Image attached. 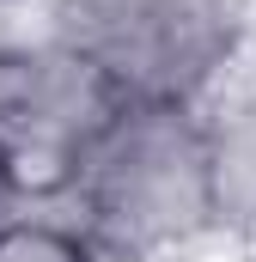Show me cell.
I'll return each mask as SVG.
<instances>
[{
  "instance_id": "2",
  "label": "cell",
  "mask_w": 256,
  "mask_h": 262,
  "mask_svg": "<svg viewBox=\"0 0 256 262\" xmlns=\"http://www.w3.org/2000/svg\"><path fill=\"white\" fill-rule=\"evenodd\" d=\"M55 43L128 104H195L238 49L232 0H55Z\"/></svg>"
},
{
  "instance_id": "1",
  "label": "cell",
  "mask_w": 256,
  "mask_h": 262,
  "mask_svg": "<svg viewBox=\"0 0 256 262\" xmlns=\"http://www.w3.org/2000/svg\"><path fill=\"white\" fill-rule=\"evenodd\" d=\"M73 232L98 262H171L220 213L207 177V122L189 104H122L73 177Z\"/></svg>"
},
{
  "instance_id": "5",
  "label": "cell",
  "mask_w": 256,
  "mask_h": 262,
  "mask_svg": "<svg viewBox=\"0 0 256 262\" xmlns=\"http://www.w3.org/2000/svg\"><path fill=\"white\" fill-rule=\"evenodd\" d=\"M0 262H98L73 226H25L12 220L0 232Z\"/></svg>"
},
{
  "instance_id": "6",
  "label": "cell",
  "mask_w": 256,
  "mask_h": 262,
  "mask_svg": "<svg viewBox=\"0 0 256 262\" xmlns=\"http://www.w3.org/2000/svg\"><path fill=\"white\" fill-rule=\"evenodd\" d=\"M12 207H18V195H12V189H6V183H0V232H6V226H12Z\"/></svg>"
},
{
  "instance_id": "3",
  "label": "cell",
  "mask_w": 256,
  "mask_h": 262,
  "mask_svg": "<svg viewBox=\"0 0 256 262\" xmlns=\"http://www.w3.org/2000/svg\"><path fill=\"white\" fill-rule=\"evenodd\" d=\"M128 98L67 43L0 49V183L18 201H55L73 189L86 152Z\"/></svg>"
},
{
  "instance_id": "4",
  "label": "cell",
  "mask_w": 256,
  "mask_h": 262,
  "mask_svg": "<svg viewBox=\"0 0 256 262\" xmlns=\"http://www.w3.org/2000/svg\"><path fill=\"white\" fill-rule=\"evenodd\" d=\"M207 177L220 226L256 238V85L207 116Z\"/></svg>"
}]
</instances>
